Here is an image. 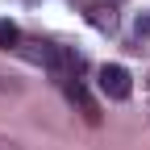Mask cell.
<instances>
[{"instance_id": "3957f363", "label": "cell", "mask_w": 150, "mask_h": 150, "mask_svg": "<svg viewBox=\"0 0 150 150\" xmlns=\"http://www.w3.org/2000/svg\"><path fill=\"white\" fill-rule=\"evenodd\" d=\"M88 21L96 29H112V25H117V8H112V4H92L88 8Z\"/></svg>"}, {"instance_id": "277c9868", "label": "cell", "mask_w": 150, "mask_h": 150, "mask_svg": "<svg viewBox=\"0 0 150 150\" xmlns=\"http://www.w3.org/2000/svg\"><path fill=\"white\" fill-rule=\"evenodd\" d=\"M17 42H21V29H17L13 21H0V50H13Z\"/></svg>"}, {"instance_id": "7a4b0ae2", "label": "cell", "mask_w": 150, "mask_h": 150, "mask_svg": "<svg viewBox=\"0 0 150 150\" xmlns=\"http://www.w3.org/2000/svg\"><path fill=\"white\" fill-rule=\"evenodd\" d=\"M63 88H67V96H71L75 104H79V108H83V117H88L92 125H96V121H100V108H96V100L88 96V88H83L79 79H71V83H63Z\"/></svg>"}, {"instance_id": "6da1fadb", "label": "cell", "mask_w": 150, "mask_h": 150, "mask_svg": "<svg viewBox=\"0 0 150 150\" xmlns=\"http://www.w3.org/2000/svg\"><path fill=\"white\" fill-rule=\"evenodd\" d=\"M100 92L108 100H125L129 92H134V79H129V71L121 63H104L100 67Z\"/></svg>"}]
</instances>
